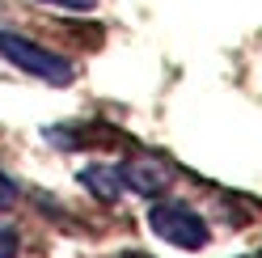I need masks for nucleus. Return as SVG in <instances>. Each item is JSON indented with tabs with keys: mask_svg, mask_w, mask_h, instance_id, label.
<instances>
[{
	"mask_svg": "<svg viewBox=\"0 0 262 258\" xmlns=\"http://www.w3.org/2000/svg\"><path fill=\"white\" fill-rule=\"evenodd\" d=\"M0 59H9L13 68L38 76V80H47V85H72L76 80V63L68 55H59V51H51V47L17 34V30H0Z\"/></svg>",
	"mask_w": 262,
	"mask_h": 258,
	"instance_id": "f257e3e1",
	"label": "nucleus"
},
{
	"mask_svg": "<svg viewBox=\"0 0 262 258\" xmlns=\"http://www.w3.org/2000/svg\"><path fill=\"white\" fill-rule=\"evenodd\" d=\"M148 229L161 237V241H169V246L178 250H203L207 246V220L194 212V207L186 203H178V199H161L148 207Z\"/></svg>",
	"mask_w": 262,
	"mask_h": 258,
	"instance_id": "f03ea898",
	"label": "nucleus"
},
{
	"mask_svg": "<svg viewBox=\"0 0 262 258\" xmlns=\"http://www.w3.org/2000/svg\"><path fill=\"white\" fill-rule=\"evenodd\" d=\"M13 203H17V182L0 174V212H5V207H13Z\"/></svg>",
	"mask_w": 262,
	"mask_h": 258,
	"instance_id": "39448f33",
	"label": "nucleus"
},
{
	"mask_svg": "<svg viewBox=\"0 0 262 258\" xmlns=\"http://www.w3.org/2000/svg\"><path fill=\"white\" fill-rule=\"evenodd\" d=\"M42 5H55V9H72V13H89L97 0H42Z\"/></svg>",
	"mask_w": 262,
	"mask_h": 258,
	"instance_id": "0eeeda50",
	"label": "nucleus"
},
{
	"mask_svg": "<svg viewBox=\"0 0 262 258\" xmlns=\"http://www.w3.org/2000/svg\"><path fill=\"white\" fill-rule=\"evenodd\" d=\"M80 182H85L97 199H106V203H114L123 195V169H114V165H85L80 169Z\"/></svg>",
	"mask_w": 262,
	"mask_h": 258,
	"instance_id": "20e7f679",
	"label": "nucleus"
},
{
	"mask_svg": "<svg viewBox=\"0 0 262 258\" xmlns=\"http://www.w3.org/2000/svg\"><path fill=\"white\" fill-rule=\"evenodd\" d=\"M173 182V169L165 165L161 157H131L127 165H123V186L127 190H136V195H165Z\"/></svg>",
	"mask_w": 262,
	"mask_h": 258,
	"instance_id": "7ed1b4c3",
	"label": "nucleus"
},
{
	"mask_svg": "<svg viewBox=\"0 0 262 258\" xmlns=\"http://www.w3.org/2000/svg\"><path fill=\"white\" fill-rule=\"evenodd\" d=\"M0 258H17V233L0 224Z\"/></svg>",
	"mask_w": 262,
	"mask_h": 258,
	"instance_id": "423d86ee",
	"label": "nucleus"
},
{
	"mask_svg": "<svg viewBox=\"0 0 262 258\" xmlns=\"http://www.w3.org/2000/svg\"><path fill=\"white\" fill-rule=\"evenodd\" d=\"M123 258H148V254H123Z\"/></svg>",
	"mask_w": 262,
	"mask_h": 258,
	"instance_id": "6e6552de",
	"label": "nucleus"
}]
</instances>
